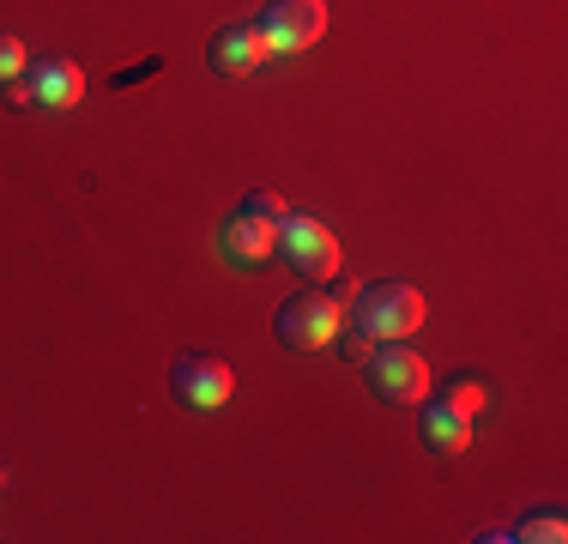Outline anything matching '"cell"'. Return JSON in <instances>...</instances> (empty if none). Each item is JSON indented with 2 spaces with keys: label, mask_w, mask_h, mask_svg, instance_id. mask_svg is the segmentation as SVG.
<instances>
[{
  "label": "cell",
  "mask_w": 568,
  "mask_h": 544,
  "mask_svg": "<svg viewBox=\"0 0 568 544\" xmlns=\"http://www.w3.org/2000/svg\"><path fill=\"white\" fill-rule=\"evenodd\" d=\"M170 387L182 405H194V412H219V405L236 393V375H230L224 357H206V351H182L170 370Z\"/></svg>",
  "instance_id": "cell-7"
},
{
  "label": "cell",
  "mask_w": 568,
  "mask_h": 544,
  "mask_svg": "<svg viewBox=\"0 0 568 544\" xmlns=\"http://www.w3.org/2000/svg\"><path fill=\"white\" fill-rule=\"evenodd\" d=\"M363 375H369V393L387 405H424L429 400V363L417 357L412 345H399V339L375 345L369 357H363Z\"/></svg>",
  "instance_id": "cell-3"
},
{
  "label": "cell",
  "mask_w": 568,
  "mask_h": 544,
  "mask_svg": "<svg viewBox=\"0 0 568 544\" xmlns=\"http://www.w3.org/2000/svg\"><path fill=\"white\" fill-rule=\"evenodd\" d=\"M206 61H212V73H219V79H248L254 67L266 61V43H261V31H254V19L219 24L212 43H206Z\"/></svg>",
  "instance_id": "cell-9"
},
{
  "label": "cell",
  "mask_w": 568,
  "mask_h": 544,
  "mask_svg": "<svg viewBox=\"0 0 568 544\" xmlns=\"http://www.w3.org/2000/svg\"><path fill=\"white\" fill-rule=\"evenodd\" d=\"M466 442H471V417H459L454 405L429 400L424 405V447L429 454H459Z\"/></svg>",
  "instance_id": "cell-10"
},
{
  "label": "cell",
  "mask_w": 568,
  "mask_h": 544,
  "mask_svg": "<svg viewBox=\"0 0 568 544\" xmlns=\"http://www.w3.org/2000/svg\"><path fill=\"white\" fill-rule=\"evenodd\" d=\"M278 254L291 261V272H303V279H333L345 261V242L333 236L321 218H308V212H284V224H278Z\"/></svg>",
  "instance_id": "cell-4"
},
{
  "label": "cell",
  "mask_w": 568,
  "mask_h": 544,
  "mask_svg": "<svg viewBox=\"0 0 568 544\" xmlns=\"http://www.w3.org/2000/svg\"><path fill=\"white\" fill-rule=\"evenodd\" d=\"M0 484H7V472H0Z\"/></svg>",
  "instance_id": "cell-15"
},
{
  "label": "cell",
  "mask_w": 568,
  "mask_h": 544,
  "mask_svg": "<svg viewBox=\"0 0 568 544\" xmlns=\"http://www.w3.org/2000/svg\"><path fill=\"white\" fill-rule=\"evenodd\" d=\"M436 400H442V405H454L459 417H471V424H478V417H484V405H490V387H484L478 375H454L448 387L436 393Z\"/></svg>",
  "instance_id": "cell-11"
},
{
  "label": "cell",
  "mask_w": 568,
  "mask_h": 544,
  "mask_svg": "<svg viewBox=\"0 0 568 544\" xmlns=\"http://www.w3.org/2000/svg\"><path fill=\"white\" fill-rule=\"evenodd\" d=\"M19 91H24V103L73 109L79 98H85V67L67 61V54H49V61H37V67H24V73H19Z\"/></svg>",
  "instance_id": "cell-8"
},
{
  "label": "cell",
  "mask_w": 568,
  "mask_h": 544,
  "mask_svg": "<svg viewBox=\"0 0 568 544\" xmlns=\"http://www.w3.org/2000/svg\"><path fill=\"white\" fill-rule=\"evenodd\" d=\"M254 31H261L266 54L315 49L321 31H327V0H266L261 19H254Z\"/></svg>",
  "instance_id": "cell-5"
},
{
  "label": "cell",
  "mask_w": 568,
  "mask_h": 544,
  "mask_svg": "<svg viewBox=\"0 0 568 544\" xmlns=\"http://www.w3.org/2000/svg\"><path fill=\"white\" fill-rule=\"evenodd\" d=\"M514 538H526V544H562V538H568V521H562V508L526 514V521H520V533H514Z\"/></svg>",
  "instance_id": "cell-12"
},
{
  "label": "cell",
  "mask_w": 568,
  "mask_h": 544,
  "mask_svg": "<svg viewBox=\"0 0 568 544\" xmlns=\"http://www.w3.org/2000/svg\"><path fill=\"white\" fill-rule=\"evenodd\" d=\"M339 333V303L327 291H296L278 303V339L291 351H321Z\"/></svg>",
  "instance_id": "cell-6"
},
{
  "label": "cell",
  "mask_w": 568,
  "mask_h": 544,
  "mask_svg": "<svg viewBox=\"0 0 568 544\" xmlns=\"http://www.w3.org/2000/svg\"><path fill=\"white\" fill-rule=\"evenodd\" d=\"M19 73H24V43H19V37H7V31H0V79L12 85Z\"/></svg>",
  "instance_id": "cell-13"
},
{
  "label": "cell",
  "mask_w": 568,
  "mask_h": 544,
  "mask_svg": "<svg viewBox=\"0 0 568 544\" xmlns=\"http://www.w3.org/2000/svg\"><path fill=\"white\" fill-rule=\"evenodd\" d=\"M357 326L375 339H412L424 326V291L405 279H382V284H357Z\"/></svg>",
  "instance_id": "cell-2"
},
{
  "label": "cell",
  "mask_w": 568,
  "mask_h": 544,
  "mask_svg": "<svg viewBox=\"0 0 568 544\" xmlns=\"http://www.w3.org/2000/svg\"><path fill=\"white\" fill-rule=\"evenodd\" d=\"M284 200L273 194V188H254V194H242V206L219 224V249L224 261L236 266H261L278 254V224H284Z\"/></svg>",
  "instance_id": "cell-1"
},
{
  "label": "cell",
  "mask_w": 568,
  "mask_h": 544,
  "mask_svg": "<svg viewBox=\"0 0 568 544\" xmlns=\"http://www.w3.org/2000/svg\"><path fill=\"white\" fill-rule=\"evenodd\" d=\"M333 345H339L345 351V357H369V351H375V333H363V326H345V333H333Z\"/></svg>",
  "instance_id": "cell-14"
}]
</instances>
